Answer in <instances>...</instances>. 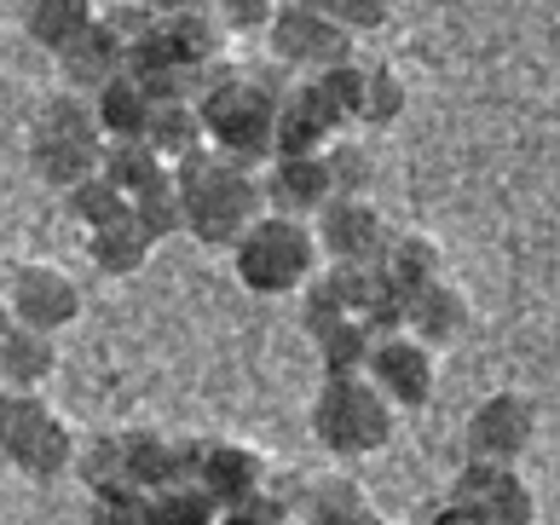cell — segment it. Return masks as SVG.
I'll list each match as a JSON object with an SVG mask.
<instances>
[{
	"label": "cell",
	"mask_w": 560,
	"mask_h": 525,
	"mask_svg": "<svg viewBox=\"0 0 560 525\" xmlns=\"http://www.w3.org/2000/svg\"><path fill=\"white\" fill-rule=\"evenodd\" d=\"M376 271L410 301L417 289H428V283L445 278V255H440V243H428V237H387Z\"/></svg>",
	"instance_id": "obj_22"
},
{
	"label": "cell",
	"mask_w": 560,
	"mask_h": 525,
	"mask_svg": "<svg viewBox=\"0 0 560 525\" xmlns=\"http://www.w3.org/2000/svg\"><path fill=\"white\" fill-rule=\"evenodd\" d=\"M98 174H105V179L116 185V191L133 202V197L144 191V185L156 179V174H168V162H162L144 139H128V144H105V167H98Z\"/></svg>",
	"instance_id": "obj_24"
},
{
	"label": "cell",
	"mask_w": 560,
	"mask_h": 525,
	"mask_svg": "<svg viewBox=\"0 0 560 525\" xmlns=\"http://www.w3.org/2000/svg\"><path fill=\"white\" fill-rule=\"evenodd\" d=\"M324 174H329V191L336 197H370V185H376V156H370L359 139H336L324 151Z\"/></svg>",
	"instance_id": "obj_28"
},
{
	"label": "cell",
	"mask_w": 560,
	"mask_h": 525,
	"mask_svg": "<svg viewBox=\"0 0 560 525\" xmlns=\"http://www.w3.org/2000/svg\"><path fill=\"white\" fill-rule=\"evenodd\" d=\"M324 18H336L347 35H364V30H382L393 18V0H313Z\"/></svg>",
	"instance_id": "obj_32"
},
{
	"label": "cell",
	"mask_w": 560,
	"mask_h": 525,
	"mask_svg": "<svg viewBox=\"0 0 560 525\" xmlns=\"http://www.w3.org/2000/svg\"><path fill=\"white\" fill-rule=\"evenodd\" d=\"M7 329H12V312H7V306H0V335H7Z\"/></svg>",
	"instance_id": "obj_36"
},
{
	"label": "cell",
	"mask_w": 560,
	"mask_h": 525,
	"mask_svg": "<svg viewBox=\"0 0 560 525\" xmlns=\"http://www.w3.org/2000/svg\"><path fill=\"white\" fill-rule=\"evenodd\" d=\"M144 502L139 491H128V486H116V491H98L93 497V509H88V525H144Z\"/></svg>",
	"instance_id": "obj_33"
},
{
	"label": "cell",
	"mask_w": 560,
	"mask_h": 525,
	"mask_svg": "<svg viewBox=\"0 0 560 525\" xmlns=\"http://www.w3.org/2000/svg\"><path fill=\"white\" fill-rule=\"evenodd\" d=\"M12 324L40 329V335H58L65 324L81 318V289L65 266H47V260H30L12 271V295H7Z\"/></svg>",
	"instance_id": "obj_9"
},
{
	"label": "cell",
	"mask_w": 560,
	"mask_h": 525,
	"mask_svg": "<svg viewBox=\"0 0 560 525\" xmlns=\"http://www.w3.org/2000/svg\"><path fill=\"white\" fill-rule=\"evenodd\" d=\"M260 191H266V214H289V220H318L324 202H336L324 156H272Z\"/></svg>",
	"instance_id": "obj_13"
},
{
	"label": "cell",
	"mask_w": 560,
	"mask_h": 525,
	"mask_svg": "<svg viewBox=\"0 0 560 525\" xmlns=\"http://www.w3.org/2000/svg\"><path fill=\"white\" fill-rule=\"evenodd\" d=\"M318 352H324V375H364L370 352H376V335H370V324L347 318V324H329L324 335H313Z\"/></svg>",
	"instance_id": "obj_25"
},
{
	"label": "cell",
	"mask_w": 560,
	"mask_h": 525,
	"mask_svg": "<svg viewBox=\"0 0 560 525\" xmlns=\"http://www.w3.org/2000/svg\"><path fill=\"white\" fill-rule=\"evenodd\" d=\"M24 24H30L35 47H47L52 58H65L75 40L98 24V12H93V0H30Z\"/></svg>",
	"instance_id": "obj_21"
},
{
	"label": "cell",
	"mask_w": 560,
	"mask_h": 525,
	"mask_svg": "<svg viewBox=\"0 0 560 525\" xmlns=\"http://www.w3.org/2000/svg\"><path fill=\"white\" fill-rule=\"evenodd\" d=\"M428 525H486L480 514H474V509H463V502H445V509L440 514H433Z\"/></svg>",
	"instance_id": "obj_34"
},
{
	"label": "cell",
	"mask_w": 560,
	"mask_h": 525,
	"mask_svg": "<svg viewBox=\"0 0 560 525\" xmlns=\"http://www.w3.org/2000/svg\"><path fill=\"white\" fill-rule=\"evenodd\" d=\"M451 502L474 509L486 525H537V491L521 479V468H503V462H463Z\"/></svg>",
	"instance_id": "obj_10"
},
{
	"label": "cell",
	"mask_w": 560,
	"mask_h": 525,
	"mask_svg": "<svg viewBox=\"0 0 560 525\" xmlns=\"http://www.w3.org/2000/svg\"><path fill=\"white\" fill-rule=\"evenodd\" d=\"M58 370V335L12 324L0 335V393H35Z\"/></svg>",
	"instance_id": "obj_18"
},
{
	"label": "cell",
	"mask_w": 560,
	"mask_h": 525,
	"mask_svg": "<svg viewBox=\"0 0 560 525\" xmlns=\"http://www.w3.org/2000/svg\"><path fill=\"white\" fill-rule=\"evenodd\" d=\"M93 121H98V133H105V144H128V139H144V128H151V110H156V98L144 81L133 75H116L105 81L93 98Z\"/></svg>",
	"instance_id": "obj_17"
},
{
	"label": "cell",
	"mask_w": 560,
	"mask_h": 525,
	"mask_svg": "<svg viewBox=\"0 0 560 525\" xmlns=\"http://www.w3.org/2000/svg\"><path fill=\"white\" fill-rule=\"evenodd\" d=\"M318 237H313V220H289V214H260L255 225L237 237L232 248V266H237V283L248 295H295L318 278Z\"/></svg>",
	"instance_id": "obj_3"
},
{
	"label": "cell",
	"mask_w": 560,
	"mask_h": 525,
	"mask_svg": "<svg viewBox=\"0 0 560 525\" xmlns=\"http://www.w3.org/2000/svg\"><path fill=\"white\" fill-rule=\"evenodd\" d=\"M65 65V81H70V93H98L105 81H116V75H128V40H121L105 18L75 40V47L58 58Z\"/></svg>",
	"instance_id": "obj_16"
},
{
	"label": "cell",
	"mask_w": 560,
	"mask_h": 525,
	"mask_svg": "<svg viewBox=\"0 0 560 525\" xmlns=\"http://www.w3.org/2000/svg\"><path fill=\"white\" fill-rule=\"evenodd\" d=\"M128 214H133L144 231H151L156 243H162V237H174V231H185V208H179V179H174V167L144 185V191L128 202Z\"/></svg>",
	"instance_id": "obj_26"
},
{
	"label": "cell",
	"mask_w": 560,
	"mask_h": 525,
	"mask_svg": "<svg viewBox=\"0 0 560 525\" xmlns=\"http://www.w3.org/2000/svg\"><path fill=\"white\" fill-rule=\"evenodd\" d=\"M278 7H295V0H278Z\"/></svg>",
	"instance_id": "obj_37"
},
{
	"label": "cell",
	"mask_w": 560,
	"mask_h": 525,
	"mask_svg": "<svg viewBox=\"0 0 560 525\" xmlns=\"http://www.w3.org/2000/svg\"><path fill=\"white\" fill-rule=\"evenodd\" d=\"M0 462L47 486L75 468V433L40 393H0Z\"/></svg>",
	"instance_id": "obj_6"
},
{
	"label": "cell",
	"mask_w": 560,
	"mask_h": 525,
	"mask_svg": "<svg viewBox=\"0 0 560 525\" xmlns=\"http://www.w3.org/2000/svg\"><path fill=\"white\" fill-rule=\"evenodd\" d=\"M70 214L88 225V231H98V225H110V220L128 214V197H121L105 174H93V179H81L75 191H70Z\"/></svg>",
	"instance_id": "obj_30"
},
{
	"label": "cell",
	"mask_w": 560,
	"mask_h": 525,
	"mask_svg": "<svg viewBox=\"0 0 560 525\" xmlns=\"http://www.w3.org/2000/svg\"><path fill=\"white\" fill-rule=\"evenodd\" d=\"M209 18L225 30V35H248V30H266L278 12V0H202Z\"/></svg>",
	"instance_id": "obj_31"
},
{
	"label": "cell",
	"mask_w": 560,
	"mask_h": 525,
	"mask_svg": "<svg viewBox=\"0 0 560 525\" xmlns=\"http://www.w3.org/2000/svg\"><path fill=\"white\" fill-rule=\"evenodd\" d=\"M75 474L88 479V491H116L128 486V456H121V433H93L88 445H75Z\"/></svg>",
	"instance_id": "obj_27"
},
{
	"label": "cell",
	"mask_w": 560,
	"mask_h": 525,
	"mask_svg": "<svg viewBox=\"0 0 560 525\" xmlns=\"http://www.w3.org/2000/svg\"><path fill=\"white\" fill-rule=\"evenodd\" d=\"M313 525H376L364 491L352 479H318L313 486Z\"/></svg>",
	"instance_id": "obj_29"
},
{
	"label": "cell",
	"mask_w": 560,
	"mask_h": 525,
	"mask_svg": "<svg viewBox=\"0 0 560 525\" xmlns=\"http://www.w3.org/2000/svg\"><path fill=\"white\" fill-rule=\"evenodd\" d=\"M468 318H474V306H468V295L456 283H428V289H417V295L405 301V335H417L422 347H451V341H463L468 335Z\"/></svg>",
	"instance_id": "obj_15"
},
{
	"label": "cell",
	"mask_w": 560,
	"mask_h": 525,
	"mask_svg": "<svg viewBox=\"0 0 560 525\" xmlns=\"http://www.w3.org/2000/svg\"><path fill=\"white\" fill-rule=\"evenodd\" d=\"M151 18H174V12H185V7H197V0H139Z\"/></svg>",
	"instance_id": "obj_35"
},
{
	"label": "cell",
	"mask_w": 560,
	"mask_h": 525,
	"mask_svg": "<svg viewBox=\"0 0 560 525\" xmlns=\"http://www.w3.org/2000/svg\"><path fill=\"white\" fill-rule=\"evenodd\" d=\"M405 75L387 70V65H370L364 81H359V128H393V121L405 116Z\"/></svg>",
	"instance_id": "obj_23"
},
{
	"label": "cell",
	"mask_w": 560,
	"mask_h": 525,
	"mask_svg": "<svg viewBox=\"0 0 560 525\" xmlns=\"http://www.w3.org/2000/svg\"><path fill=\"white\" fill-rule=\"evenodd\" d=\"M364 375L382 387V398L393 410H422L433 387H440V364H433V347H422L417 335H382L376 352H370Z\"/></svg>",
	"instance_id": "obj_11"
},
{
	"label": "cell",
	"mask_w": 560,
	"mask_h": 525,
	"mask_svg": "<svg viewBox=\"0 0 560 525\" xmlns=\"http://www.w3.org/2000/svg\"><path fill=\"white\" fill-rule=\"evenodd\" d=\"M260 479H266V462H260V451H248V445H202L197 451L191 486L209 497L214 509H243V502H255Z\"/></svg>",
	"instance_id": "obj_14"
},
{
	"label": "cell",
	"mask_w": 560,
	"mask_h": 525,
	"mask_svg": "<svg viewBox=\"0 0 560 525\" xmlns=\"http://www.w3.org/2000/svg\"><path fill=\"white\" fill-rule=\"evenodd\" d=\"M88 255H93V266L105 271V278H139V271L151 266V255H156V237L133 214H121L110 225L88 231Z\"/></svg>",
	"instance_id": "obj_19"
},
{
	"label": "cell",
	"mask_w": 560,
	"mask_h": 525,
	"mask_svg": "<svg viewBox=\"0 0 560 525\" xmlns=\"http://www.w3.org/2000/svg\"><path fill=\"white\" fill-rule=\"evenodd\" d=\"M197 116L202 133L220 156H232L243 167H255L272 156V133H278V93L255 75H232L220 70L214 81H202L197 93Z\"/></svg>",
	"instance_id": "obj_2"
},
{
	"label": "cell",
	"mask_w": 560,
	"mask_h": 525,
	"mask_svg": "<svg viewBox=\"0 0 560 525\" xmlns=\"http://www.w3.org/2000/svg\"><path fill=\"white\" fill-rule=\"evenodd\" d=\"M0 474H7V462H0Z\"/></svg>",
	"instance_id": "obj_38"
},
{
	"label": "cell",
	"mask_w": 560,
	"mask_h": 525,
	"mask_svg": "<svg viewBox=\"0 0 560 525\" xmlns=\"http://www.w3.org/2000/svg\"><path fill=\"white\" fill-rule=\"evenodd\" d=\"M393 428H399V410L382 398V387L370 375H324V387L313 398V433L329 456H376Z\"/></svg>",
	"instance_id": "obj_5"
},
{
	"label": "cell",
	"mask_w": 560,
	"mask_h": 525,
	"mask_svg": "<svg viewBox=\"0 0 560 525\" xmlns=\"http://www.w3.org/2000/svg\"><path fill=\"white\" fill-rule=\"evenodd\" d=\"M313 237L318 255H329V266H376L387 248V225L370 208V197H336L313 220Z\"/></svg>",
	"instance_id": "obj_12"
},
{
	"label": "cell",
	"mask_w": 560,
	"mask_h": 525,
	"mask_svg": "<svg viewBox=\"0 0 560 525\" xmlns=\"http://www.w3.org/2000/svg\"><path fill=\"white\" fill-rule=\"evenodd\" d=\"M266 35H272L278 65H289V70L324 75V70L352 65V35L336 24V18H324V12L313 7V0L278 7V12H272V24H266Z\"/></svg>",
	"instance_id": "obj_7"
},
{
	"label": "cell",
	"mask_w": 560,
	"mask_h": 525,
	"mask_svg": "<svg viewBox=\"0 0 560 525\" xmlns=\"http://www.w3.org/2000/svg\"><path fill=\"white\" fill-rule=\"evenodd\" d=\"M179 179V208H185V231L202 248H237V237L266 214V191L260 174L243 167L220 151H197L174 167Z\"/></svg>",
	"instance_id": "obj_1"
},
{
	"label": "cell",
	"mask_w": 560,
	"mask_h": 525,
	"mask_svg": "<svg viewBox=\"0 0 560 525\" xmlns=\"http://www.w3.org/2000/svg\"><path fill=\"white\" fill-rule=\"evenodd\" d=\"M30 162L47 185H58V191H75L81 179H93L98 167H105V133H98L93 104L81 93H58L35 110Z\"/></svg>",
	"instance_id": "obj_4"
},
{
	"label": "cell",
	"mask_w": 560,
	"mask_h": 525,
	"mask_svg": "<svg viewBox=\"0 0 560 525\" xmlns=\"http://www.w3.org/2000/svg\"><path fill=\"white\" fill-rule=\"evenodd\" d=\"M463 439H468V462H503V468H514L537 439V405L526 393H491L474 405Z\"/></svg>",
	"instance_id": "obj_8"
},
{
	"label": "cell",
	"mask_w": 560,
	"mask_h": 525,
	"mask_svg": "<svg viewBox=\"0 0 560 525\" xmlns=\"http://www.w3.org/2000/svg\"><path fill=\"white\" fill-rule=\"evenodd\" d=\"M144 144L179 167L185 156H197V151H209V133H202V116H197V98H156V110H151V128H144Z\"/></svg>",
	"instance_id": "obj_20"
}]
</instances>
